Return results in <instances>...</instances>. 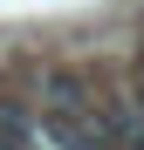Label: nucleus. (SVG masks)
I'll return each mask as SVG.
<instances>
[{
  "label": "nucleus",
  "instance_id": "nucleus-1",
  "mask_svg": "<svg viewBox=\"0 0 144 150\" xmlns=\"http://www.w3.org/2000/svg\"><path fill=\"white\" fill-rule=\"evenodd\" d=\"M96 96H103L96 75H89L82 62H62V55L28 75V109H89Z\"/></svg>",
  "mask_w": 144,
  "mask_h": 150
}]
</instances>
